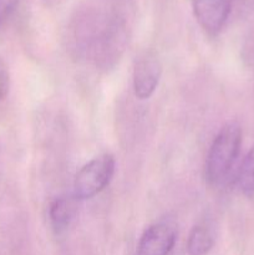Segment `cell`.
<instances>
[{"label":"cell","instance_id":"ba28073f","mask_svg":"<svg viewBox=\"0 0 254 255\" xmlns=\"http://www.w3.org/2000/svg\"><path fill=\"white\" fill-rule=\"evenodd\" d=\"M214 246V234L207 224H197L189 232L187 252L189 255H206Z\"/></svg>","mask_w":254,"mask_h":255},{"label":"cell","instance_id":"30bf717a","mask_svg":"<svg viewBox=\"0 0 254 255\" xmlns=\"http://www.w3.org/2000/svg\"><path fill=\"white\" fill-rule=\"evenodd\" d=\"M17 4H19V0H0V27L11 16Z\"/></svg>","mask_w":254,"mask_h":255},{"label":"cell","instance_id":"6da1fadb","mask_svg":"<svg viewBox=\"0 0 254 255\" xmlns=\"http://www.w3.org/2000/svg\"><path fill=\"white\" fill-rule=\"evenodd\" d=\"M127 12L112 1L92 2L76 17L74 26L77 50L96 65L109 67L125 50L128 36Z\"/></svg>","mask_w":254,"mask_h":255},{"label":"cell","instance_id":"9c48e42d","mask_svg":"<svg viewBox=\"0 0 254 255\" xmlns=\"http://www.w3.org/2000/svg\"><path fill=\"white\" fill-rule=\"evenodd\" d=\"M238 187L246 196L254 194V146L242 161L237 176Z\"/></svg>","mask_w":254,"mask_h":255},{"label":"cell","instance_id":"7a4b0ae2","mask_svg":"<svg viewBox=\"0 0 254 255\" xmlns=\"http://www.w3.org/2000/svg\"><path fill=\"white\" fill-rule=\"evenodd\" d=\"M242 146V128L237 122H228L212 141L206 158L207 181L217 184L223 181L236 163Z\"/></svg>","mask_w":254,"mask_h":255},{"label":"cell","instance_id":"277c9868","mask_svg":"<svg viewBox=\"0 0 254 255\" xmlns=\"http://www.w3.org/2000/svg\"><path fill=\"white\" fill-rule=\"evenodd\" d=\"M162 76V64L153 52H144L137 59L132 75L134 96L147 100L156 92Z\"/></svg>","mask_w":254,"mask_h":255},{"label":"cell","instance_id":"5b68a950","mask_svg":"<svg viewBox=\"0 0 254 255\" xmlns=\"http://www.w3.org/2000/svg\"><path fill=\"white\" fill-rule=\"evenodd\" d=\"M176 241V227L171 222H156L142 233L137 244L136 255H168Z\"/></svg>","mask_w":254,"mask_h":255},{"label":"cell","instance_id":"8992f818","mask_svg":"<svg viewBox=\"0 0 254 255\" xmlns=\"http://www.w3.org/2000/svg\"><path fill=\"white\" fill-rule=\"evenodd\" d=\"M231 10L232 0H193V12L197 22L211 36L221 32Z\"/></svg>","mask_w":254,"mask_h":255},{"label":"cell","instance_id":"3957f363","mask_svg":"<svg viewBox=\"0 0 254 255\" xmlns=\"http://www.w3.org/2000/svg\"><path fill=\"white\" fill-rule=\"evenodd\" d=\"M116 172V159L111 153H101L90 159L79 169L74 179V193L77 201L91 199L101 193Z\"/></svg>","mask_w":254,"mask_h":255},{"label":"cell","instance_id":"52a82bcc","mask_svg":"<svg viewBox=\"0 0 254 255\" xmlns=\"http://www.w3.org/2000/svg\"><path fill=\"white\" fill-rule=\"evenodd\" d=\"M77 199L71 197L55 198L49 206V221L52 231L56 234L62 233L70 227L77 212Z\"/></svg>","mask_w":254,"mask_h":255},{"label":"cell","instance_id":"8fae6325","mask_svg":"<svg viewBox=\"0 0 254 255\" xmlns=\"http://www.w3.org/2000/svg\"><path fill=\"white\" fill-rule=\"evenodd\" d=\"M10 87V75L6 65L0 60V101L6 97Z\"/></svg>","mask_w":254,"mask_h":255}]
</instances>
